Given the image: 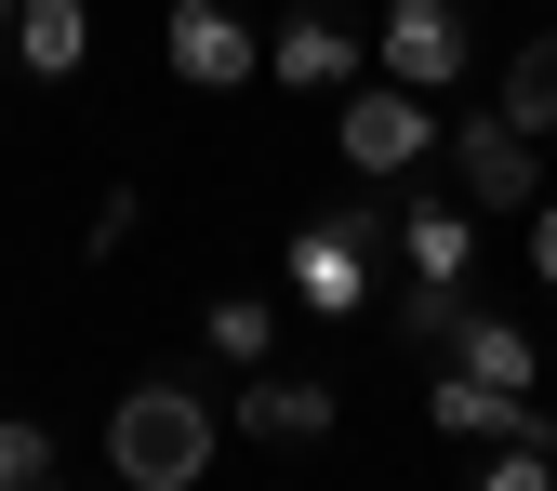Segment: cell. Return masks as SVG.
<instances>
[{"mask_svg": "<svg viewBox=\"0 0 557 491\" xmlns=\"http://www.w3.org/2000/svg\"><path fill=\"white\" fill-rule=\"evenodd\" d=\"M213 439H226V412L199 398L186 372H147V385L107 412V465H120L133 491H186L199 465H213Z\"/></svg>", "mask_w": 557, "mask_h": 491, "instance_id": "1", "label": "cell"}, {"mask_svg": "<svg viewBox=\"0 0 557 491\" xmlns=\"http://www.w3.org/2000/svg\"><path fill=\"white\" fill-rule=\"evenodd\" d=\"M372 253H385V199H319V213H293V240H278L293 306H306V319H359V306L385 293Z\"/></svg>", "mask_w": 557, "mask_h": 491, "instance_id": "2", "label": "cell"}, {"mask_svg": "<svg viewBox=\"0 0 557 491\" xmlns=\"http://www.w3.org/2000/svg\"><path fill=\"white\" fill-rule=\"evenodd\" d=\"M332 147H345V173L398 186L411 160L438 147V94H411V81H345V107H332Z\"/></svg>", "mask_w": 557, "mask_h": 491, "instance_id": "3", "label": "cell"}, {"mask_svg": "<svg viewBox=\"0 0 557 491\" xmlns=\"http://www.w3.org/2000/svg\"><path fill=\"white\" fill-rule=\"evenodd\" d=\"M160 53H173V81H186V94H252V81H265V40H252L239 0H173Z\"/></svg>", "mask_w": 557, "mask_h": 491, "instance_id": "4", "label": "cell"}, {"mask_svg": "<svg viewBox=\"0 0 557 491\" xmlns=\"http://www.w3.org/2000/svg\"><path fill=\"white\" fill-rule=\"evenodd\" d=\"M451 173H465L478 213H531L544 199V133H518L505 107H478V120H451Z\"/></svg>", "mask_w": 557, "mask_h": 491, "instance_id": "5", "label": "cell"}, {"mask_svg": "<svg viewBox=\"0 0 557 491\" xmlns=\"http://www.w3.org/2000/svg\"><path fill=\"white\" fill-rule=\"evenodd\" d=\"M226 426H239V439H265V452H319V439L345 426V398H332L319 372H265V359H252V385L226 398Z\"/></svg>", "mask_w": 557, "mask_h": 491, "instance_id": "6", "label": "cell"}, {"mask_svg": "<svg viewBox=\"0 0 557 491\" xmlns=\"http://www.w3.org/2000/svg\"><path fill=\"white\" fill-rule=\"evenodd\" d=\"M359 66H372V40L345 27L332 0H306V14H278V40H265V81H278V94H345Z\"/></svg>", "mask_w": 557, "mask_h": 491, "instance_id": "7", "label": "cell"}, {"mask_svg": "<svg viewBox=\"0 0 557 491\" xmlns=\"http://www.w3.org/2000/svg\"><path fill=\"white\" fill-rule=\"evenodd\" d=\"M385 81H411V94L465 81V0H385Z\"/></svg>", "mask_w": 557, "mask_h": 491, "instance_id": "8", "label": "cell"}, {"mask_svg": "<svg viewBox=\"0 0 557 491\" xmlns=\"http://www.w3.org/2000/svg\"><path fill=\"white\" fill-rule=\"evenodd\" d=\"M0 40H14L27 81H81V66H94V0H14Z\"/></svg>", "mask_w": 557, "mask_h": 491, "instance_id": "9", "label": "cell"}, {"mask_svg": "<svg viewBox=\"0 0 557 491\" xmlns=\"http://www.w3.org/2000/svg\"><path fill=\"white\" fill-rule=\"evenodd\" d=\"M465 253H478V199H465V186L398 213V266H411V279H465Z\"/></svg>", "mask_w": 557, "mask_h": 491, "instance_id": "10", "label": "cell"}, {"mask_svg": "<svg viewBox=\"0 0 557 491\" xmlns=\"http://www.w3.org/2000/svg\"><path fill=\"white\" fill-rule=\"evenodd\" d=\"M438 359H465L478 385H544V345H531L518 319H492V306H465V319H451V345H438Z\"/></svg>", "mask_w": 557, "mask_h": 491, "instance_id": "11", "label": "cell"}, {"mask_svg": "<svg viewBox=\"0 0 557 491\" xmlns=\"http://www.w3.org/2000/svg\"><path fill=\"white\" fill-rule=\"evenodd\" d=\"M492 107H505L518 133H557V27L505 53V81H492Z\"/></svg>", "mask_w": 557, "mask_h": 491, "instance_id": "12", "label": "cell"}, {"mask_svg": "<svg viewBox=\"0 0 557 491\" xmlns=\"http://www.w3.org/2000/svg\"><path fill=\"white\" fill-rule=\"evenodd\" d=\"M199 332H213V359H239V372L278 359V306H265V293H213V306H199Z\"/></svg>", "mask_w": 557, "mask_h": 491, "instance_id": "13", "label": "cell"}, {"mask_svg": "<svg viewBox=\"0 0 557 491\" xmlns=\"http://www.w3.org/2000/svg\"><path fill=\"white\" fill-rule=\"evenodd\" d=\"M53 478H66L53 426H27V412H0V491H53Z\"/></svg>", "mask_w": 557, "mask_h": 491, "instance_id": "14", "label": "cell"}, {"mask_svg": "<svg viewBox=\"0 0 557 491\" xmlns=\"http://www.w3.org/2000/svg\"><path fill=\"white\" fill-rule=\"evenodd\" d=\"M451 319H465V279H411V293H398V332L425 345V359L451 345Z\"/></svg>", "mask_w": 557, "mask_h": 491, "instance_id": "15", "label": "cell"}, {"mask_svg": "<svg viewBox=\"0 0 557 491\" xmlns=\"http://www.w3.org/2000/svg\"><path fill=\"white\" fill-rule=\"evenodd\" d=\"M518 226H531V279H544V293H557V199H531V213H518Z\"/></svg>", "mask_w": 557, "mask_h": 491, "instance_id": "16", "label": "cell"}, {"mask_svg": "<svg viewBox=\"0 0 557 491\" xmlns=\"http://www.w3.org/2000/svg\"><path fill=\"white\" fill-rule=\"evenodd\" d=\"M0 27H14V0H0Z\"/></svg>", "mask_w": 557, "mask_h": 491, "instance_id": "17", "label": "cell"}]
</instances>
